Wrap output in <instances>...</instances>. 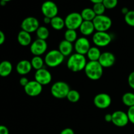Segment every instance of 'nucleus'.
I'll list each match as a JSON object with an SVG mask.
<instances>
[{"instance_id": "nucleus-1", "label": "nucleus", "mask_w": 134, "mask_h": 134, "mask_svg": "<svg viewBox=\"0 0 134 134\" xmlns=\"http://www.w3.org/2000/svg\"><path fill=\"white\" fill-rule=\"evenodd\" d=\"M87 61L85 55L78 53L72 54L67 62L68 68L73 72H79L84 70L86 67Z\"/></svg>"}, {"instance_id": "nucleus-2", "label": "nucleus", "mask_w": 134, "mask_h": 134, "mask_svg": "<svg viewBox=\"0 0 134 134\" xmlns=\"http://www.w3.org/2000/svg\"><path fill=\"white\" fill-rule=\"evenodd\" d=\"M84 71L89 79L98 81L103 75V68L98 61H89L86 64Z\"/></svg>"}, {"instance_id": "nucleus-3", "label": "nucleus", "mask_w": 134, "mask_h": 134, "mask_svg": "<svg viewBox=\"0 0 134 134\" xmlns=\"http://www.w3.org/2000/svg\"><path fill=\"white\" fill-rule=\"evenodd\" d=\"M64 59L65 57L58 50H52L47 52L44 60V63L48 67L56 68L62 64Z\"/></svg>"}, {"instance_id": "nucleus-4", "label": "nucleus", "mask_w": 134, "mask_h": 134, "mask_svg": "<svg viewBox=\"0 0 134 134\" xmlns=\"http://www.w3.org/2000/svg\"><path fill=\"white\" fill-rule=\"evenodd\" d=\"M69 85L64 81H58L52 85L51 88V94L57 99H64L67 98L70 90Z\"/></svg>"}, {"instance_id": "nucleus-5", "label": "nucleus", "mask_w": 134, "mask_h": 134, "mask_svg": "<svg viewBox=\"0 0 134 134\" xmlns=\"http://www.w3.org/2000/svg\"><path fill=\"white\" fill-rule=\"evenodd\" d=\"M92 22L96 31H107L113 24L111 18L105 14L96 16Z\"/></svg>"}, {"instance_id": "nucleus-6", "label": "nucleus", "mask_w": 134, "mask_h": 134, "mask_svg": "<svg viewBox=\"0 0 134 134\" xmlns=\"http://www.w3.org/2000/svg\"><path fill=\"white\" fill-rule=\"evenodd\" d=\"M64 20H65V27L68 30H77V29H79L81 24L83 22V19L81 16V13H76V12L69 13Z\"/></svg>"}, {"instance_id": "nucleus-7", "label": "nucleus", "mask_w": 134, "mask_h": 134, "mask_svg": "<svg viewBox=\"0 0 134 134\" xmlns=\"http://www.w3.org/2000/svg\"><path fill=\"white\" fill-rule=\"evenodd\" d=\"M92 41L96 47H105L112 41V37L107 31H96L92 36Z\"/></svg>"}, {"instance_id": "nucleus-8", "label": "nucleus", "mask_w": 134, "mask_h": 134, "mask_svg": "<svg viewBox=\"0 0 134 134\" xmlns=\"http://www.w3.org/2000/svg\"><path fill=\"white\" fill-rule=\"evenodd\" d=\"M41 12L44 17L52 18L58 16V7L52 1H46L42 4Z\"/></svg>"}, {"instance_id": "nucleus-9", "label": "nucleus", "mask_w": 134, "mask_h": 134, "mask_svg": "<svg viewBox=\"0 0 134 134\" xmlns=\"http://www.w3.org/2000/svg\"><path fill=\"white\" fill-rule=\"evenodd\" d=\"M39 26H39V20L34 16H28L24 18L20 25L22 30L30 34L36 32Z\"/></svg>"}, {"instance_id": "nucleus-10", "label": "nucleus", "mask_w": 134, "mask_h": 134, "mask_svg": "<svg viewBox=\"0 0 134 134\" xmlns=\"http://www.w3.org/2000/svg\"><path fill=\"white\" fill-rule=\"evenodd\" d=\"M48 48L46 41L40 39H35L30 44V51L34 56H41L44 54Z\"/></svg>"}, {"instance_id": "nucleus-11", "label": "nucleus", "mask_w": 134, "mask_h": 134, "mask_svg": "<svg viewBox=\"0 0 134 134\" xmlns=\"http://www.w3.org/2000/svg\"><path fill=\"white\" fill-rule=\"evenodd\" d=\"M112 99L111 96L106 93H100L94 97V104L96 107L100 109H107L111 105Z\"/></svg>"}, {"instance_id": "nucleus-12", "label": "nucleus", "mask_w": 134, "mask_h": 134, "mask_svg": "<svg viewBox=\"0 0 134 134\" xmlns=\"http://www.w3.org/2000/svg\"><path fill=\"white\" fill-rule=\"evenodd\" d=\"M112 123L115 126L120 128L126 126L129 122L127 113L122 111H116L112 113Z\"/></svg>"}, {"instance_id": "nucleus-13", "label": "nucleus", "mask_w": 134, "mask_h": 134, "mask_svg": "<svg viewBox=\"0 0 134 134\" xmlns=\"http://www.w3.org/2000/svg\"><path fill=\"white\" fill-rule=\"evenodd\" d=\"M34 77L35 81L42 86L47 85L51 83L52 78L51 72L44 68L36 71Z\"/></svg>"}, {"instance_id": "nucleus-14", "label": "nucleus", "mask_w": 134, "mask_h": 134, "mask_svg": "<svg viewBox=\"0 0 134 134\" xmlns=\"http://www.w3.org/2000/svg\"><path fill=\"white\" fill-rule=\"evenodd\" d=\"M90 41L85 37H81L77 39L74 44V49L76 53L85 55L90 48Z\"/></svg>"}, {"instance_id": "nucleus-15", "label": "nucleus", "mask_w": 134, "mask_h": 134, "mask_svg": "<svg viewBox=\"0 0 134 134\" xmlns=\"http://www.w3.org/2000/svg\"><path fill=\"white\" fill-rule=\"evenodd\" d=\"M26 94L31 97H36L40 95L43 91V86L35 80L31 81L24 88Z\"/></svg>"}, {"instance_id": "nucleus-16", "label": "nucleus", "mask_w": 134, "mask_h": 134, "mask_svg": "<svg viewBox=\"0 0 134 134\" xmlns=\"http://www.w3.org/2000/svg\"><path fill=\"white\" fill-rule=\"evenodd\" d=\"M98 62L103 68H109L115 64L116 57L113 53L107 51L102 53Z\"/></svg>"}, {"instance_id": "nucleus-17", "label": "nucleus", "mask_w": 134, "mask_h": 134, "mask_svg": "<svg viewBox=\"0 0 134 134\" xmlns=\"http://www.w3.org/2000/svg\"><path fill=\"white\" fill-rule=\"evenodd\" d=\"M32 69L31 62L27 60H22L18 62L16 67L17 73L20 75H26L28 74Z\"/></svg>"}, {"instance_id": "nucleus-18", "label": "nucleus", "mask_w": 134, "mask_h": 134, "mask_svg": "<svg viewBox=\"0 0 134 134\" xmlns=\"http://www.w3.org/2000/svg\"><path fill=\"white\" fill-rule=\"evenodd\" d=\"M74 48L73 43L68 41L64 40L62 41L59 44L58 51L62 54L64 57L70 56L72 54V52Z\"/></svg>"}, {"instance_id": "nucleus-19", "label": "nucleus", "mask_w": 134, "mask_h": 134, "mask_svg": "<svg viewBox=\"0 0 134 134\" xmlns=\"http://www.w3.org/2000/svg\"><path fill=\"white\" fill-rule=\"evenodd\" d=\"M80 32L85 36H89L94 34L95 30L92 21H84L79 27Z\"/></svg>"}, {"instance_id": "nucleus-20", "label": "nucleus", "mask_w": 134, "mask_h": 134, "mask_svg": "<svg viewBox=\"0 0 134 134\" xmlns=\"http://www.w3.org/2000/svg\"><path fill=\"white\" fill-rule=\"evenodd\" d=\"M17 41L23 47L29 46L31 44V36L30 33L21 30L17 35Z\"/></svg>"}, {"instance_id": "nucleus-21", "label": "nucleus", "mask_w": 134, "mask_h": 134, "mask_svg": "<svg viewBox=\"0 0 134 134\" xmlns=\"http://www.w3.org/2000/svg\"><path fill=\"white\" fill-rule=\"evenodd\" d=\"M13 71V65L8 60H4L0 62V76L6 77L9 76Z\"/></svg>"}, {"instance_id": "nucleus-22", "label": "nucleus", "mask_w": 134, "mask_h": 134, "mask_svg": "<svg viewBox=\"0 0 134 134\" xmlns=\"http://www.w3.org/2000/svg\"><path fill=\"white\" fill-rule=\"evenodd\" d=\"M102 52L98 47H91L89 49L88 52L86 54L87 58L89 61H98L100 58Z\"/></svg>"}, {"instance_id": "nucleus-23", "label": "nucleus", "mask_w": 134, "mask_h": 134, "mask_svg": "<svg viewBox=\"0 0 134 134\" xmlns=\"http://www.w3.org/2000/svg\"><path fill=\"white\" fill-rule=\"evenodd\" d=\"M51 26L54 30H57V31L62 30L64 27H65V20L63 19L62 17L56 16L51 18Z\"/></svg>"}, {"instance_id": "nucleus-24", "label": "nucleus", "mask_w": 134, "mask_h": 134, "mask_svg": "<svg viewBox=\"0 0 134 134\" xmlns=\"http://www.w3.org/2000/svg\"><path fill=\"white\" fill-rule=\"evenodd\" d=\"M81 15L84 21H93L96 16L92 8H85L82 9Z\"/></svg>"}, {"instance_id": "nucleus-25", "label": "nucleus", "mask_w": 134, "mask_h": 134, "mask_svg": "<svg viewBox=\"0 0 134 134\" xmlns=\"http://www.w3.org/2000/svg\"><path fill=\"white\" fill-rule=\"evenodd\" d=\"M44 64L45 63H44V59H43L41 56H34V57L31 60L32 68L36 71L42 69V68H44Z\"/></svg>"}, {"instance_id": "nucleus-26", "label": "nucleus", "mask_w": 134, "mask_h": 134, "mask_svg": "<svg viewBox=\"0 0 134 134\" xmlns=\"http://www.w3.org/2000/svg\"><path fill=\"white\" fill-rule=\"evenodd\" d=\"M37 39H42V40L46 41L50 35V32L48 29L45 26H39V28L36 31Z\"/></svg>"}, {"instance_id": "nucleus-27", "label": "nucleus", "mask_w": 134, "mask_h": 134, "mask_svg": "<svg viewBox=\"0 0 134 134\" xmlns=\"http://www.w3.org/2000/svg\"><path fill=\"white\" fill-rule=\"evenodd\" d=\"M122 101L124 105L128 107L134 106V94L132 92H126L122 96Z\"/></svg>"}, {"instance_id": "nucleus-28", "label": "nucleus", "mask_w": 134, "mask_h": 134, "mask_svg": "<svg viewBox=\"0 0 134 134\" xmlns=\"http://www.w3.org/2000/svg\"><path fill=\"white\" fill-rule=\"evenodd\" d=\"M78 37H77V33L76 30L68 29L64 33V39L70 43H75Z\"/></svg>"}, {"instance_id": "nucleus-29", "label": "nucleus", "mask_w": 134, "mask_h": 134, "mask_svg": "<svg viewBox=\"0 0 134 134\" xmlns=\"http://www.w3.org/2000/svg\"><path fill=\"white\" fill-rule=\"evenodd\" d=\"M66 98L69 102H71V103H77L79 101L80 98H81V95L77 90H70Z\"/></svg>"}, {"instance_id": "nucleus-30", "label": "nucleus", "mask_w": 134, "mask_h": 134, "mask_svg": "<svg viewBox=\"0 0 134 134\" xmlns=\"http://www.w3.org/2000/svg\"><path fill=\"white\" fill-rule=\"evenodd\" d=\"M92 9L94 10V13L96 14V16H99L104 14L106 10V8L105 7L103 3H98L94 4Z\"/></svg>"}, {"instance_id": "nucleus-31", "label": "nucleus", "mask_w": 134, "mask_h": 134, "mask_svg": "<svg viewBox=\"0 0 134 134\" xmlns=\"http://www.w3.org/2000/svg\"><path fill=\"white\" fill-rule=\"evenodd\" d=\"M124 20L128 26L134 27V10H130L124 16Z\"/></svg>"}, {"instance_id": "nucleus-32", "label": "nucleus", "mask_w": 134, "mask_h": 134, "mask_svg": "<svg viewBox=\"0 0 134 134\" xmlns=\"http://www.w3.org/2000/svg\"><path fill=\"white\" fill-rule=\"evenodd\" d=\"M103 4L106 9H113L118 5V0H103Z\"/></svg>"}, {"instance_id": "nucleus-33", "label": "nucleus", "mask_w": 134, "mask_h": 134, "mask_svg": "<svg viewBox=\"0 0 134 134\" xmlns=\"http://www.w3.org/2000/svg\"><path fill=\"white\" fill-rule=\"evenodd\" d=\"M127 114H128L129 121L132 124H134V106L129 107V109L128 110V112H127Z\"/></svg>"}, {"instance_id": "nucleus-34", "label": "nucleus", "mask_w": 134, "mask_h": 134, "mask_svg": "<svg viewBox=\"0 0 134 134\" xmlns=\"http://www.w3.org/2000/svg\"><path fill=\"white\" fill-rule=\"evenodd\" d=\"M128 82L129 86L134 90V71H132L129 75L128 78Z\"/></svg>"}, {"instance_id": "nucleus-35", "label": "nucleus", "mask_w": 134, "mask_h": 134, "mask_svg": "<svg viewBox=\"0 0 134 134\" xmlns=\"http://www.w3.org/2000/svg\"><path fill=\"white\" fill-rule=\"evenodd\" d=\"M29 82H30V81L27 79V78H26V77H22V78H20V79L19 81L20 85L22 86H23L24 88L28 84Z\"/></svg>"}, {"instance_id": "nucleus-36", "label": "nucleus", "mask_w": 134, "mask_h": 134, "mask_svg": "<svg viewBox=\"0 0 134 134\" xmlns=\"http://www.w3.org/2000/svg\"><path fill=\"white\" fill-rule=\"evenodd\" d=\"M60 134H75L74 131L73 129L70 128H66L65 129L62 130Z\"/></svg>"}, {"instance_id": "nucleus-37", "label": "nucleus", "mask_w": 134, "mask_h": 134, "mask_svg": "<svg viewBox=\"0 0 134 134\" xmlns=\"http://www.w3.org/2000/svg\"><path fill=\"white\" fill-rule=\"evenodd\" d=\"M0 134H9L7 127L4 125H0Z\"/></svg>"}, {"instance_id": "nucleus-38", "label": "nucleus", "mask_w": 134, "mask_h": 134, "mask_svg": "<svg viewBox=\"0 0 134 134\" xmlns=\"http://www.w3.org/2000/svg\"><path fill=\"white\" fill-rule=\"evenodd\" d=\"M5 41V35L1 30H0V45L3 44Z\"/></svg>"}, {"instance_id": "nucleus-39", "label": "nucleus", "mask_w": 134, "mask_h": 134, "mask_svg": "<svg viewBox=\"0 0 134 134\" xmlns=\"http://www.w3.org/2000/svg\"><path fill=\"white\" fill-rule=\"evenodd\" d=\"M105 120L107 122H112V119H113V116H112V114L111 113H107L105 115Z\"/></svg>"}, {"instance_id": "nucleus-40", "label": "nucleus", "mask_w": 134, "mask_h": 134, "mask_svg": "<svg viewBox=\"0 0 134 134\" xmlns=\"http://www.w3.org/2000/svg\"><path fill=\"white\" fill-rule=\"evenodd\" d=\"M43 20H44V24H51V18H48V17H44Z\"/></svg>"}, {"instance_id": "nucleus-41", "label": "nucleus", "mask_w": 134, "mask_h": 134, "mask_svg": "<svg viewBox=\"0 0 134 134\" xmlns=\"http://www.w3.org/2000/svg\"><path fill=\"white\" fill-rule=\"evenodd\" d=\"M129 11H130L129 9H128L127 7H123L122 9V10H121L122 13V14H124V16H125L126 14L127 13H128Z\"/></svg>"}, {"instance_id": "nucleus-42", "label": "nucleus", "mask_w": 134, "mask_h": 134, "mask_svg": "<svg viewBox=\"0 0 134 134\" xmlns=\"http://www.w3.org/2000/svg\"><path fill=\"white\" fill-rule=\"evenodd\" d=\"M92 3H102L103 0H90Z\"/></svg>"}, {"instance_id": "nucleus-43", "label": "nucleus", "mask_w": 134, "mask_h": 134, "mask_svg": "<svg viewBox=\"0 0 134 134\" xmlns=\"http://www.w3.org/2000/svg\"><path fill=\"white\" fill-rule=\"evenodd\" d=\"M7 3L5 2V1H0V5H1V6H5V5H6Z\"/></svg>"}, {"instance_id": "nucleus-44", "label": "nucleus", "mask_w": 134, "mask_h": 134, "mask_svg": "<svg viewBox=\"0 0 134 134\" xmlns=\"http://www.w3.org/2000/svg\"><path fill=\"white\" fill-rule=\"evenodd\" d=\"M0 1H5L6 3H7V2H9V1H10L11 0H0Z\"/></svg>"}]
</instances>
